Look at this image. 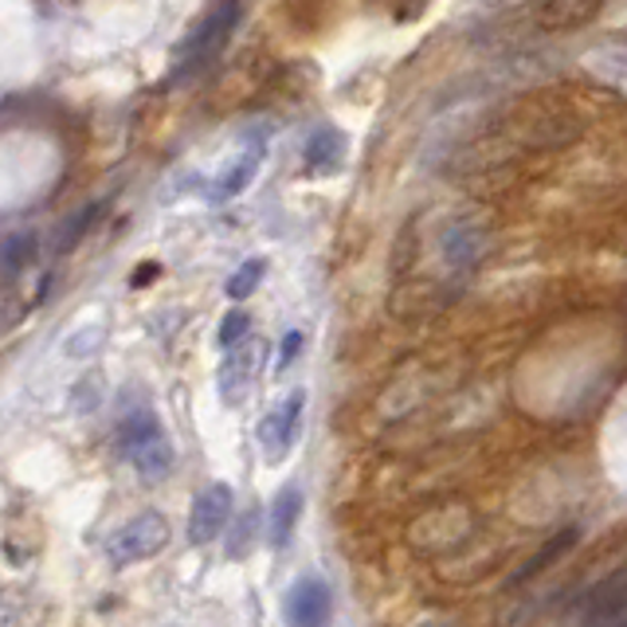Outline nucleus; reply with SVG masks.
Segmentation results:
<instances>
[{"label":"nucleus","mask_w":627,"mask_h":627,"mask_svg":"<svg viewBox=\"0 0 627 627\" xmlns=\"http://www.w3.org/2000/svg\"><path fill=\"white\" fill-rule=\"evenodd\" d=\"M243 0H216L212 9L205 12L197 28L189 32V40L177 51V79H189V74H200L220 59V51L228 48L231 32L240 24Z\"/></svg>","instance_id":"obj_1"},{"label":"nucleus","mask_w":627,"mask_h":627,"mask_svg":"<svg viewBox=\"0 0 627 627\" xmlns=\"http://www.w3.org/2000/svg\"><path fill=\"white\" fill-rule=\"evenodd\" d=\"M122 455L130 459V467L138 470L146 482H161L173 470V444H169L166 428L157 424L153 412H133L122 424Z\"/></svg>","instance_id":"obj_2"},{"label":"nucleus","mask_w":627,"mask_h":627,"mask_svg":"<svg viewBox=\"0 0 627 627\" xmlns=\"http://www.w3.org/2000/svg\"><path fill=\"white\" fill-rule=\"evenodd\" d=\"M166 545H169L166 514L146 510V514H138V518L126 521V526H118L115 534L107 537V557H110V565L122 569V565L149 561V557H157Z\"/></svg>","instance_id":"obj_3"},{"label":"nucleus","mask_w":627,"mask_h":627,"mask_svg":"<svg viewBox=\"0 0 627 627\" xmlns=\"http://www.w3.org/2000/svg\"><path fill=\"white\" fill-rule=\"evenodd\" d=\"M302 412H306V392L295 388L259 424V447H263L267 462H282L298 444V431H302Z\"/></svg>","instance_id":"obj_4"},{"label":"nucleus","mask_w":627,"mask_h":627,"mask_svg":"<svg viewBox=\"0 0 627 627\" xmlns=\"http://www.w3.org/2000/svg\"><path fill=\"white\" fill-rule=\"evenodd\" d=\"M259 369H263V346L259 341H240L236 349H223L220 361V400L231 408H240L248 400L251 385L259 380Z\"/></svg>","instance_id":"obj_5"},{"label":"nucleus","mask_w":627,"mask_h":627,"mask_svg":"<svg viewBox=\"0 0 627 627\" xmlns=\"http://www.w3.org/2000/svg\"><path fill=\"white\" fill-rule=\"evenodd\" d=\"M287 627H330L334 616V596L322 577H298L282 604Z\"/></svg>","instance_id":"obj_6"},{"label":"nucleus","mask_w":627,"mask_h":627,"mask_svg":"<svg viewBox=\"0 0 627 627\" xmlns=\"http://www.w3.org/2000/svg\"><path fill=\"white\" fill-rule=\"evenodd\" d=\"M231 502H236V495H231L228 482H212V487L200 490L189 510V541L192 545L216 541L223 534V526L231 521Z\"/></svg>","instance_id":"obj_7"},{"label":"nucleus","mask_w":627,"mask_h":627,"mask_svg":"<svg viewBox=\"0 0 627 627\" xmlns=\"http://www.w3.org/2000/svg\"><path fill=\"white\" fill-rule=\"evenodd\" d=\"M263 153H267V141L263 138H248V146H243L240 153L231 157V166L223 169L220 177H216L212 205H228V200L240 197V192L248 189L251 181H256L259 166H263Z\"/></svg>","instance_id":"obj_8"},{"label":"nucleus","mask_w":627,"mask_h":627,"mask_svg":"<svg viewBox=\"0 0 627 627\" xmlns=\"http://www.w3.org/2000/svg\"><path fill=\"white\" fill-rule=\"evenodd\" d=\"M600 9H604V0H537L534 24L549 36L577 32V28L593 24Z\"/></svg>","instance_id":"obj_9"},{"label":"nucleus","mask_w":627,"mask_h":627,"mask_svg":"<svg viewBox=\"0 0 627 627\" xmlns=\"http://www.w3.org/2000/svg\"><path fill=\"white\" fill-rule=\"evenodd\" d=\"M302 502H306L302 487H295V482L279 487V495H275V502H271V521H267V537H271V549H287V545H290L298 518H302Z\"/></svg>","instance_id":"obj_10"},{"label":"nucleus","mask_w":627,"mask_h":627,"mask_svg":"<svg viewBox=\"0 0 627 627\" xmlns=\"http://www.w3.org/2000/svg\"><path fill=\"white\" fill-rule=\"evenodd\" d=\"M341 157H346V138H341V130L322 126V130L310 133V141H306V166H310L314 173H330V169H338Z\"/></svg>","instance_id":"obj_11"},{"label":"nucleus","mask_w":627,"mask_h":627,"mask_svg":"<svg viewBox=\"0 0 627 627\" xmlns=\"http://www.w3.org/2000/svg\"><path fill=\"white\" fill-rule=\"evenodd\" d=\"M263 271H267V263L263 259H248V263L240 267V271L231 275L228 279V298H236V302H243V298L251 295V290L259 287V279H263Z\"/></svg>","instance_id":"obj_12"},{"label":"nucleus","mask_w":627,"mask_h":627,"mask_svg":"<svg viewBox=\"0 0 627 627\" xmlns=\"http://www.w3.org/2000/svg\"><path fill=\"white\" fill-rule=\"evenodd\" d=\"M248 334H251V318L243 310H231V314H223L216 341H220V349H236L240 341H248Z\"/></svg>","instance_id":"obj_13"},{"label":"nucleus","mask_w":627,"mask_h":627,"mask_svg":"<svg viewBox=\"0 0 627 627\" xmlns=\"http://www.w3.org/2000/svg\"><path fill=\"white\" fill-rule=\"evenodd\" d=\"M32 251H36V240L24 231V236H12V240H4L0 259H4V267H9V271H20V267L32 259Z\"/></svg>","instance_id":"obj_14"},{"label":"nucleus","mask_w":627,"mask_h":627,"mask_svg":"<svg viewBox=\"0 0 627 627\" xmlns=\"http://www.w3.org/2000/svg\"><path fill=\"white\" fill-rule=\"evenodd\" d=\"M251 529H256V514H248V518L240 521V529H236V541L228 545V554H231V557H243V554H248V537H251Z\"/></svg>","instance_id":"obj_15"},{"label":"nucleus","mask_w":627,"mask_h":627,"mask_svg":"<svg viewBox=\"0 0 627 627\" xmlns=\"http://www.w3.org/2000/svg\"><path fill=\"white\" fill-rule=\"evenodd\" d=\"M302 330H290L287 338H282V354H279V369H287L290 361L298 357V349H302Z\"/></svg>","instance_id":"obj_16"},{"label":"nucleus","mask_w":627,"mask_h":627,"mask_svg":"<svg viewBox=\"0 0 627 627\" xmlns=\"http://www.w3.org/2000/svg\"><path fill=\"white\" fill-rule=\"evenodd\" d=\"M420 627H447V624H436V619H428V624H420Z\"/></svg>","instance_id":"obj_17"}]
</instances>
